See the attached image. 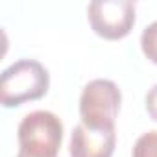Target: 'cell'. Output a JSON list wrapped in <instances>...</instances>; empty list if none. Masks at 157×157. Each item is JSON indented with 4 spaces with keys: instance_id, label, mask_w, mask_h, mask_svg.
<instances>
[{
    "instance_id": "cell-6",
    "label": "cell",
    "mask_w": 157,
    "mask_h": 157,
    "mask_svg": "<svg viewBox=\"0 0 157 157\" xmlns=\"http://www.w3.org/2000/svg\"><path fill=\"white\" fill-rule=\"evenodd\" d=\"M131 157H157V129L146 131L137 139Z\"/></svg>"
},
{
    "instance_id": "cell-1",
    "label": "cell",
    "mask_w": 157,
    "mask_h": 157,
    "mask_svg": "<svg viewBox=\"0 0 157 157\" xmlns=\"http://www.w3.org/2000/svg\"><path fill=\"white\" fill-rule=\"evenodd\" d=\"M50 87L48 70L35 59H19L0 76V102L4 107H19L43 98Z\"/></svg>"
},
{
    "instance_id": "cell-7",
    "label": "cell",
    "mask_w": 157,
    "mask_h": 157,
    "mask_svg": "<svg viewBox=\"0 0 157 157\" xmlns=\"http://www.w3.org/2000/svg\"><path fill=\"white\" fill-rule=\"evenodd\" d=\"M140 48L144 52V56L157 65V21H153L151 24H148L142 30L140 35Z\"/></svg>"
},
{
    "instance_id": "cell-9",
    "label": "cell",
    "mask_w": 157,
    "mask_h": 157,
    "mask_svg": "<svg viewBox=\"0 0 157 157\" xmlns=\"http://www.w3.org/2000/svg\"><path fill=\"white\" fill-rule=\"evenodd\" d=\"M17 157H32V155H28V153H24V151H21V150H19V153H17Z\"/></svg>"
},
{
    "instance_id": "cell-3",
    "label": "cell",
    "mask_w": 157,
    "mask_h": 157,
    "mask_svg": "<svg viewBox=\"0 0 157 157\" xmlns=\"http://www.w3.org/2000/svg\"><path fill=\"white\" fill-rule=\"evenodd\" d=\"M120 104H122V93L115 82L104 80V78L89 82L80 96L82 124L96 129L115 128Z\"/></svg>"
},
{
    "instance_id": "cell-2",
    "label": "cell",
    "mask_w": 157,
    "mask_h": 157,
    "mask_svg": "<svg viewBox=\"0 0 157 157\" xmlns=\"http://www.w3.org/2000/svg\"><path fill=\"white\" fill-rule=\"evenodd\" d=\"M21 151L32 157H57L63 142V124L52 111H32L19 124Z\"/></svg>"
},
{
    "instance_id": "cell-8",
    "label": "cell",
    "mask_w": 157,
    "mask_h": 157,
    "mask_svg": "<svg viewBox=\"0 0 157 157\" xmlns=\"http://www.w3.org/2000/svg\"><path fill=\"white\" fill-rule=\"evenodd\" d=\"M144 102H146V111H148V115L157 122V83L146 93Z\"/></svg>"
},
{
    "instance_id": "cell-5",
    "label": "cell",
    "mask_w": 157,
    "mask_h": 157,
    "mask_svg": "<svg viewBox=\"0 0 157 157\" xmlns=\"http://www.w3.org/2000/svg\"><path fill=\"white\" fill-rule=\"evenodd\" d=\"M117 144L115 128L96 129L78 124L70 135V157H111Z\"/></svg>"
},
{
    "instance_id": "cell-4",
    "label": "cell",
    "mask_w": 157,
    "mask_h": 157,
    "mask_svg": "<svg viewBox=\"0 0 157 157\" xmlns=\"http://www.w3.org/2000/svg\"><path fill=\"white\" fill-rule=\"evenodd\" d=\"M87 19L96 35L117 41L126 37L135 24V2L94 0L87 6Z\"/></svg>"
}]
</instances>
